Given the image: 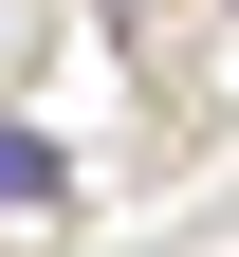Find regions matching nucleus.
I'll list each match as a JSON object with an SVG mask.
<instances>
[{
	"label": "nucleus",
	"mask_w": 239,
	"mask_h": 257,
	"mask_svg": "<svg viewBox=\"0 0 239 257\" xmlns=\"http://www.w3.org/2000/svg\"><path fill=\"white\" fill-rule=\"evenodd\" d=\"M0 202H55V147L37 128H0Z\"/></svg>",
	"instance_id": "obj_1"
}]
</instances>
